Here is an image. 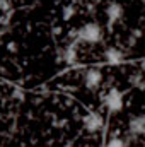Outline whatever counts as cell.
Segmentation results:
<instances>
[{
  "mask_svg": "<svg viewBox=\"0 0 145 147\" xmlns=\"http://www.w3.org/2000/svg\"><path fill=\"white\" fill-rule=\"evenodd\" d=\"M128 130H130V135H132V137H140V135H144V132H145L144 115L133 116V118L130 120V123H128Z\"/></svg>",
  "mask_w": 145,
  "mask_h": 147,
  "instance_id": "6",
  "label": "cell"
},
{
  "mask_svg": "<svg viewBox=\"0 0 145 147\" xmlns=\"http://www.w3.org/2000/svg\"><path fill=\"white\" fill-rule=\"evenodd\" d=\"M84 128L87 132H91V134L99 132L103 128V118H101V115H97V113L85 115V118H84Z\"/></svg>",
  "mask_w": 145,
  "mask_h": 147,
  "instance_id": "4",
  "label": "cell"
},
{
  "mask_svg": "<svg viewBox=\"0 0 145 147\" xmlns=\"http://www.w3.org/2000/svg\"><path fill=\"white\" fill-rule=\"evenodd\" d=\"M106 16H108L109 24H114V22H119L125 16V9L119 2H109L108 7H106Z\"/></svg>",
  "mask_w": 145,
  "mask_h": 147,
  "instance_id": "3",
  "label": "cell"
},
{
  "mask_svg": "<svg viewBox=\"0 0 145 147\" xmlns=\"http://www.w3.org/2000/svg\"><path fill=\"white\" fill-rule=\"evenodd\" d=\"M106 147H128V144L121 137H111L108 140V144H106Z\"/></svg>",
  "mask_w": 145,
  "mask_h": 147,
  "instance_id": "9",
  "label": "cell"
},
{
  "mask_svg": "<svg viewBox=\"0 0 145 147\" xmlns=\"http://www.w3.org/2000/svg\"><path fill=\"white\" fill-rule=\"evenodd\" d=\"M77 39L84 41L87 45H96L103 39V29L96 22H87L77 31Z\"/></svg>",
  "mask_w": 145,
  "mask_h": 147,
  "instance_id": "1",
  "label": "cell"
},
{
  "mask_svg": "<svg viewBox=\"0 0 145 147\" xmlns=\"http://www.w3.org/2000/svg\"><path fill=\"white\" fill-rule=\"evenodd\" d=\"M104 106L111 113H119L123 110V92L118 89H111L104 98Z\"/></svg>",
  "mask_w": 145,
  "mask_h": 147,
  "instance_id": "2",
  "label": "cell"
},
{
  "mask_svg": "<svg viewBox=\"0 0 145 147\" xmlns=\"http://www.w3.org/2000/svg\"><path fill=\"white\" fill-rule=\"evenodd\" d=\"M104 57H106V62H108L109 65H118V63H121V62L125 60V53H123L121 50L114 48V46L106 50Z\"/></svg>",
  "mask_w": 145,
  "mask_h": 147,
  "instance_id": "7",
  "label": "cell"
},
{
  "mask_svg": "<svg viewBox=\"0 0 145 147\" xmlns=\"http://www.w3.org/2000/svg\"><path fill=\"white\" fill-rule=\"evenodd\" d=\"M73 12H75L73 5H67V7H63V19H70V17L73 16Z\"/></svg>",
  "mask_w": 145,
  "mask_h": 147,
  "instance_id": "10",
  "label": "cell"
},
{
  "mask_svg": "<svg viewBox=\"0 0 145 147\" xmlns=\"http://www.w3.org/2000/svg\"><path fill=\"white\" fill-rule=\"evenodd\" d=\"M60 58L67 63H75L77 62V51H75V45L65 48L63 51H60Z\"/></svg>",
  "mask_w": 145,
  "mask_h": 147,
  "instance_id": "8",
  "label": "cell"
},
{
  "mask_svg": "<svg viewBox=\"0 0 145 147\" xmlns=\"http://www.w3.org/2000/svg\"><path fill=\"white\" fill-rule=\"evenodd\" d=\"M101 82H103V74L97 69H91L84 75V84L87 89H97L101 86Z\"/></svg>",
  "mask_w": 145,
  "mask_h": 147,
  "instance_id": "5",
  "label": "cell"
}]
</instances>
